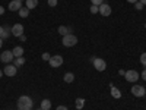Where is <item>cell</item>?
I'll return each instance as SVG.
<instances>
[{
	"label": "cell",
	"mask_w": 146,
	"mask_h": 110,
	"mask_svg": "<svg viewBox=\"0 0 146 110\" xmlns=\"http://www.w3.org/2000/svg\"><path fill=\"white\" fill-rule=\"evenodd\" d=\"M32 99L28 95H22L19 97V100H18V109L19 110H31L32 109Z\"/></svg>",
	"instance_id": "obj_1"
},
{
	"label": "cell",
	"mask_w": 146,
	"mask_h": 110,
	"mask_svg": "<svg viewBox=\"0 0 146 110\" xmlns=\"http://www.w3.org/2000/svg\"><path fill=\"white\" fill-rule=\"evenodd\" d=\"M78 44V38H76V35H73V34H67L63 37V46L66 47H73V46H76Z\"/></svg>",
	"instance_id": "obj_2"
},
{
	"label": "cell",
	"mask_w": 146,
	"mask_h": 110,
	"mask_svg": "<svg viewBox=\"0 0 146 110\" xmlns=\"http://www.w3.org/2000/svg\"><path fill=\"white\" fill-rule=\"evenodd\" d=\"M48 62H50V66L51 68H58V66L63 65V57L60 56V54H56V56H51Z\"/></svg>",
	"instance_id": "obj_3"
},
{
	"label": "cell",
	"mask_w": 146,
	"mask_h": 110,
	"mask_svg": "<svg viewBox=\"0 0 146 110\" xmlns=\"http://www.w3.org/2000/svg\"><path fill=\"white\" fill-rule=\"evenodd\" d=\"M92 63H94V68L98 70V72H102V70H105V68H107V63H105L104 59H95Z\"/></svg>",
	"instance_id": "obj_4"
},
{
	"label": "cell",
	"mask_w": 146,
	"mask_h": 110,
	"mask_svg": "<svg viewBox=\"0 0 146 110\" xmlns=\"http://www.w3.org/2000/svg\"><path fill=\"white\" fill-rule=\"evenodd\" d=\"M0 59H2V62H3V63H7V65H9V63L12 62V60L15 59V56H13V53H12L10 50H6V52H3V53H2Z\"/></svg>",
	"instance_id": "obj_5"
},
{
	"label": "cell",
	"mask_w": 146,
	"mask_h": 110,
	"mask_svg": "<svg viewBox=\"0 0 146 110\" xmlns=\"http://www.w3.org/2000/svg\"><path fill=\"white\" fill-rule=\"evenodd\" d=\"M124 76H126V81H129V82H136L139 79V73L136 70H127Z\"/></svg>",
	"instance_id": "obj_6"
},
{
	"label": "cell",
	"mask_w": 146,
	"mask_h": 110,
	"mask_svg": "<svg viewBox=\"0 0 146 110\" xmlns=\"http://www.w3.org/2000/svg\"><path fill=\"white\" fill-rule=\"evenodd\" d=\"M3 72H5V75H7V76H15L16 72H18V68L15 65H6Z\"/></svg>",
	"instance_id": "obj_7"
},
{
	"label": "cell",
	"mask_w": 146,
	"mask_h": 110,
	"mask_svg": "<svg viewBox=\"0 0 146 110\" xmlns=\"http://www.w3.org/2000/svg\"><path fill=\"white\" fill-rule=\"evenodd\" d=\"M145 88L142 87V85H133L131 87V94L136 95V97H143L145 95Z\"/></svg>",
	"instance_id": "obj_8"
},
{
	"label": "cell",
	"mask_w": 146,
	"mask_h": 110,
	"mask_svg": "<svg viewBox=\"0 0 146 110\" xmlns=\"http://www.w3.org/2000/svg\"><path fill=\"white\" fill-rule=\"evenodd\" d=\"M100 13H101L102 16H108V15H111V6L107 5V3L100 5Z\"/></svg>",
	"instance_id": "obj_9"
},
{
	"label": "cell",
	"mask_w": 146,
	"mask_h": 110,
	"mask_svg": "<svg viewBox=\"0 0 146 110\" xmlns=\"http://www.w3.org/2000/svg\"><path fill=\"white\" fill-rule=\"evenodd\" d=\"M12 34H13L15 37H21V35H23V27L21 25V23H15V25L12 27Z\"/></svg>",
	"instance_id": "obj_10"
},
{
	"label": "cell",
	"mask_w": 146,
	"mask_h": 110,
	"mask_svg": "<svg viewBox=\"0 0 146 110\" xmlns=\"http://www.w3.org/2000/svg\"><path fill=\"white\" fill-rule=\"evenodd\" d=\"M21 7H22V0H13V2L9 3V10H12V12H15V10L19 12Z\"/></svg>",
	"instance_id": "obj_11"
},
{
	"label": "cell",
	"mask_w": 146,
	"mask_h": 110,
	"mask_svg": "<svg viewBox=\"0 0 146 110\" xmlns=\"http://www.w3.org/2000/svg\"><path fill=\"white\" fill-rule=\"evenodd\" d=\"M12 34V28L9 27H0V38H7V37Z\"/></svg>",
	"instance_id": "obj_12"
},
{
	"label": "cell",
	"mask_w": 146,
	"mask_h": 110,
	"mask_svg": "<svg viewBox=\"0 0 146 110\" xmlns=\"http://www.w3.org/2000/svg\"><path fill=\"white\" fill-rule=\"evenodd\" d=\"M110 87H111V95L114 97V99H120V97H121V91L118 88H115L113 84H110Z\"/></svg>",
	"instance_id": "obj_13"
},
{
	"label": "cell",
	"mask_w": 146,
	"mask_h": 110,
	"mask_svg": "<svg viewBox=\"0 0 146 110\" xmlns=\"http://www.w3.org/2000/svg\"><path fill=\"white\" fill-rule=\"evenodd\" d=\"M12 53H13L15 57H22L23 56V48L21 46H18V47H15L13 50H12Z\"/></svg>",
	"instance_id": "obj_14"
},
{
	"label": "cell",
	"mask_w": 146,
	"mask_h": 110,
	"mask_svg": "<svg viewBox=\"0 0 146 110\" xmlns=\"http://www.w3.org/2000/svg\"><path fill=\"white\" fill-rule=\"evenodd\" d=\"M38 6V0H27V7L31 10V9H35Z\"/></svg>",
	"instance_id": "obj_15"
},
{
	"label": "cell",
	"mask_w": 146,
	"mask_h": 110,
	"mask_svg": "<svg viewBox=\"0 0 146 110\" xmlns=\"http://www.w3.org/2000/svg\"><path fill=\"white\" fill-rule=\"evenodd\" d=\"M50 107H51V101L50 100H42L41 101V110H50Z\"/></svg>",
	"instance_id": "obj_16"
},
{
	"label": "cell",
	"mask_w": 146,
	"mask_h": 110,
	"mask_svg": "<svg viewBox=\"0 0 146 110\" xmlns=\"http://www.w3.org/2000/svg\"><path fill=\"white\" fill-rule=\"evenodd\" d=\"M69 32H72V30H70V28L63 27V25H62V27H58V34H60V35H63V37H64V35H67Z\"/></svg>",
	"instance_id": "obj_17"
},
{
	"label": "cell",
	"mask_w": 146,
	"mask_h": 110,
	"mask_svg": "<svg viewBox=\"0 0 146 110\" xmlns=\"http://www.w3.org/2000/svg\"><path fill=\"white\" fill-rule=\"evenodd\" d=\"M67 84H70V82H73V81H75V75H73V73L72 72H67L66 73V75H64V78H63Z\"/></svg>",
	"instance_id": "obj_18"
},
{
	"label": "cell",
	"mask_w": 146,
	"mask_h": 110,
	"mask_svg": "<svg viewBox=\"0 0 146 110\" xmlns=\"http://www.w3.org/2000/svg\"><path fill=\"white\" fill-rule=\"evenodd\" d=\"M19 15H21L22 18H27V16L29 15V9H28V7H21V9H19Z\"/></svg>",
	"instance_id": "obj_19"
},
{
	"label": "cell",
	"mask_w": 146,
	"mask_h": 110,
	"mask_svg": "<svg viewBox=\"0 0 146 110\" xmlns=\"http://www.w3.org/2000/svg\"><path fill=\"white\" fill-rule=\"evenodd\" d=\"M75 106H76V109H83V106H85V100L83 99H76V101H75Z\"/></svg>",
	"instance_id": "obj_20"
},
{
	"label": "cell",
	"mask_w": 146,
	"mask_h": 110,
	"mask_svg": "<svg viewBox=\"0 0 146 110\" xmlns=\"http://www.w3.org/2000/svg\"><path fill=\"white\" fill-rule=\"evenodd\" d=\"M23 63H25V59H23V57H15V66L16 68L22 66Z\"/></svg>",
	"instance_id": "obj_21"
},
{
	"label": "cell",
	"mask_w": 146,
	"mask_h": 110,
	"mask_svg": "<svg viewBox=\"0 0 146 110\" xmlns=\"http://www.w3.org/2000/svg\"><path fill=\"white\" fill-rule=\"evenodd\" d=\"M140 63H142L143 66H146V53H142V54H140Z\"/></svg>",
	"instance_id": "obj_22"
},
{
	"label": "cell",
	"mask_w": 146,
	"mask_h": 110,
	"mask_svg": "<svg viewBox=\"0 0 146 110\" xmlns=\"http://www.w3.org/2000/svg\"><path fill=\"white\" fill-rule=\"evenodd\" d=\"M96 12H100V6L92 5V6H91V13H96Z\"/></svg>",
	"instance_id": "obj_23"
},
{
	"label": "cell",
	"mask_w": 146,
	"mask_h": 110,
	"mask_svg": "<svg viewBox=\"0 0 146 110\" xmlns=\"http://www.w3.org/2000/svg\"><path fill=\"white\" fill-rule=\"evenodd\" d=\"M91 2H92V5H95V6H100V5L104 3V0H91Z\"/></svg>",
	"instance_id": "obj_24"
},
{
	"label": "cell",
	"mask_w": 146,
	"mask_h": 110,
	"mask_svg": "<svg viewBox=\"0 0 146 110\" xmlns=\"http://www.w3.org/2000/svg\"><path fill=\"white\" fill-rule=\"evenodd\" d=\"M48 6H51V7L57 6V0H48Z\"/></svg>",
	"instance_id": "obj_25"
},
{
	"label": "cell",
	"mask_w": 146,
	"mask_h": 110,
	"mask_svg": "<svg viewBox=\"0 0 146 110\" xmlns=\"http://www.w3.org/2000/svg\"><path fill=\"white\" fill-rule=\"evenodd\" d=\"M135 7H136L137 10H142V9H143V5H142L140 2H136V3H135Z\"/></svg>",
	"instance_id": "obj_26"
},
{
	"label": "cell",
	"mask_w": 146,
	"mask_h": 110,
	"mask_svg": "<svg viewBox=\"0 0 146 110\" xmlns=\"http://www.w3.org/2000/svg\"><path fill=\"white\" fill-rule=\"evenodd\" d=\"M50 57H51L50 53H42V59H44V60H50Z\"/></svg>",
	"instance_id": "obj_27"
},
{
	"label": "cell",
	"mask_w": 146,
	"mask_h": 110,
	"mask_svg": "<svg viewBox=\"0 0 146 110\" xmlns=\"http://www.w3.org/2000/svg\"><path fill=\"white\" fill-rule=\"evenodd\" d=\"M56 110H67V107H66V106H58Z\"/></svg>",
	"instance_id": "obj_28"
},
{
	"label": "cell",
	"mask_w": 146,
	"mask_h": 110,
	"mask_svg": "<svg viewBox=\"0 0 146 110\" xmlns=\"http://www.w3.org/2000/svg\"><path fill=\"white\" fill-rule=\"evenodd\" d=\"M142 78H143V79H145V81H146V69H145V70H143V72H142Z\"/></svg>",
	"instance_id": "obj_29"
},
{
	"label": "cell",
	"mask_w": 146,
	"mask_h": 110,
	"mask_svg": "<svg viewBox=\"0 0 146 110\" xmlns=\"http://www.w3.org/2000/svg\"><path fill=\"white\" fill-rule=\"evenodd\" d=\"M118 73H120V75H126V70H123V69H120V70H118Z\"/></svg>",
	"instance_id": "obj_30"
},
{
	"label": "cell",
	"mask_w": 146,
	"mask_h": 110,
	"mask_svg": "<svg viewBox=\"0 0 146 110\" xmlns=\"http://www.w3.org/2000/svg\"><path fill=\"white\" fill-rule=\"evenodd\" d=\"M5 13V9H3V6H0V15H3Z\"/></svg>",
	"instance_id": "obj_31"
},
{
	"label": "cell",
	"mask_w": 146,
	"mask_h": 110,
	"mask_svg": "<svg viewBox=\"0 0 146 110\" xmlns=\"http://www.w3.org/2000/svg\"><path fill=\"white\" fill-rule=\"evenodd\" d=\"M129 3H136V2H139V0H127Z\"/></svg>",
	"instance_id": "obj_32"
},
{
	"label": "cell",
	"mask_w": 146,
	"mask_h": 110,
	"mask_svg": "<svg viewBox=\"0 0 146 110\" xmlns=\"http://www.w3.org/2000/svg\"><path fill=\"white\" fill-rule=\"evenodd\" d=\"M139 2H140V3L143 5V6H146V0H139Z\"/></svg>",
	"instance_id": "obj_33"
},
{
	"label": "cell",
	"mask_w": 146,
	"mask_h": 110,
	"mask_svg": "<svg viewBox=\"0 0 146 110\" xmlns=\"http://www.w3.org/2000/svg\"><path fill=\"white\" fill-rule=\"evenodd\" d=\"M2 44H3V38H0V47H2Z\"/></svg>",
	"instance_id": "obj_34"
},
{
	"label": "cell",
	"mask_w": 146,
	"mask_h": 110,
	"mask_svg": "<svg viewBox=\"0 0 146 110\" xmlns=\"http://www.w3.org/2000/svg\"><path fill=\"white\" fill-rule=\"evenodd\" d=\"M2 75H3V72H2V70H0V78H2Z\"/></svg>",
	"instance_id": "obj_35"
},
{
	"label": "cell",
	"mask_w": 146,
	"mask_h": 110,
	"mask_svg": "<svg viewBox=\"0 0 146 110\" xmlns=\"http://www.w3.org/2000/svg\"><path fill=\"white\" fill-rule=\"evenodd\" d=\"M145 28H146V23H145Z\"/></svg>",
	"instance_id": "obj_36"
},
{
	"label": "cell",
	"mask_w": 146,
	"mask_h": 110,
	"mask_svg": "<svg viewBox=\"0 0 146 110\" xmlns=\"http://www.w3.org/2000/svg\"><path fill=\"white\" fill-rule=\"evenodd\" d=\"M145 95H146V91H145Z\"/></svg>",
	"instance_id": "obj_37"
},
{
	"label": "cell",
	"mask_w": 146,
	"mask_h": 110,
	"mask_svg": "<svg viewBox=\"0 0 146 110\" xmlns=\"http://www.w3.org/2000/svg\"><path fill=\"white\" fill-rule=\"evenodd\" d=\"M31 110H32V109H31Z\"/></svg>",
	"instance_id": "obj_38"
}]
</instances>
